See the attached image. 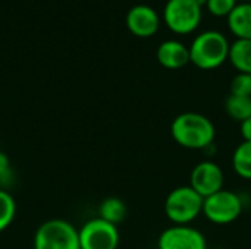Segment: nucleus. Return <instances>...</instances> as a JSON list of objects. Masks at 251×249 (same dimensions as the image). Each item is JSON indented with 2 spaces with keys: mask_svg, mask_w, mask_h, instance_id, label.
I'll use <instances>...</instances> for the list:
<instances>
[{
  "mask_svg": "<svg viewBox=\"0 0 251 249\" xmlns=\"http://www.w3.org/2000/svg\"><path fill=\"white\" fill-rule=\"evenodd\" d=\"M196 1H197V4H200L201 7H203V6H204L206 3H207V0H196Z\"/></svg>",
  "mask_w": 251,
  "mask_h": 249,
  "instance_id": "nucleus-22",
  "label": "nucleus"
},
{
  "mask_svg": "<svg viewBox=\"0 0 251 249\" xmlns=\"http://www.w3.org/2000/svg\"><path fill=\"white\" fill-rule=\"evenodd\" d=\"M171 135L178 145L187 150L207 151L215 144L216 128L207 116L196 112H185L172 120Z\"/></svg>",
  "mask_w": 251,
  "mask_h": 249,
  "instance_id": "nucleus-1",
  "label": "nucleus"
},
{
  "mask_svg": "<svg viewBox=\"0 0 251 249\" xmlns=\"http://www.w3.org/2000/svg\"><path fill=\"white\" fill-rule=\"evenodd\" d=\"M228 59L238 72L251 75V40L237 38L231 43Z\"/></svg>",
  "mask_w": 251,
  "mask_h": 249,
  "instance_id": "nucleus-13",
  "label": "nucleus"
},
{
  "mask_svg": "<svg viewBox=\"0 0 251 249\" xmlns=\"http://www.w3.org/2000/svg\"><path fill=\"white\" fill-rule=\"evenodd\" d=\"M34 249H81L79 233L66 220H47L35 232Z\"/></svg>",
  "mask_w": 251,
  "mask_h": 249,
  "instance_id": "nucleus-4",
  "label": "nucleus"
},
{
  "mask_svg": "<svg viewBox=\"0 0 251 249\" xmlns=\"http://www.w3.org/2000/svg\"><path fill=\"white\" fill-rule=\"evenodd\" d=\"M243 1H251V0H243Z\"/></svg>",
  "mask_w": 251,
  "mask_h": 249,
  "instance_id": "nucleus-23",
  "label": "nucleus"
},
{
  "mask_svg": "<svg viewBox=\"0 0 251 249\" xmlns=\"http://www.w3.org/2000/svg\"><path fill=\"white\" fill-rule=\"evenodd\" d=\"M232 169L240 178L246 181H251V142L243 141L234 150Z\"/></svg>",
  "mask_w": 251,
  "mask_h": 249,
  "instance_id": "nucleus-15",
  "label": "nucleus"
},
{
  "mask_svg": "<svg viewBox=\"0 0 251 249\" xmlns=\"http://www.w3.org/2000/svg\"><path fill=\"white\" fill-rule=\"evenodd\" d=\"M157 249H207V241L190 225H172L160 233Z\"/></svg>",
  "mask_w": 251,
  "mask_h": 249,
  "instance_id": "nucleus-8",
  "label": "nucleus"
},
{
  "mask_svg": "<svg viewBox=\"0 0 251 249\" xmlns=\"http://www.w3.org/2000/svg\"><path fill=\"white\" fill-rule=\"evenodd\" d=\"M229 45L228 38L221 31H203L190 45V62L201 70L218 69L228 60Z\"/></svg>",
  "mask_w": 251,
  "mask_h": 249,
  "instance_id": "nucleus-2",
  "label": "nucleus"
},
{
  "mask_svg": "<svg viewBox=\"0 0 251 249\" xmlns=\"http://www.w3.org/2000/svg\"><path fill=\"white\" fill-rule=\"evenodd\" d=\"M243 213V200L238 194L222 189L207 198L203 203L204 217L218 226L234 223Z\"/></svg>",
  "mask_w": 251,
  "mask_h": 249,
  "instance_id": "nucleus-6",
  "label": "nucleus"
},
{
  "mask_svg": "<svg viewBox=\"0 0 251 249\" xmlns=\"http://www.w3.org/2000/svg\"><path fill=\"white\" fill-rule=\"evenodd\" d=\"M231 32L241 40H251V1H241L226 16Z\"/></svg>",
  "mask_w": 251,
  "mask_h": 249,
  "instance_id": "nucleus-12",
  "label": "nucleus"
},
{
  "mask_svg": "<svg viewBox=\"0 0 251 249\" xmlns=\"http://www.w3.org/2000/svg\"><path fill=\"white\" fill-rule=\"evenodd\" d=\"M125 216H126V205L121 198L109 197L99 207V217L115 226L119 225L125 219Z\"/></svg>",
  "mask_w": 251,
  "mask_h": 249,
  "instance_id": "nucleus-14",
  "label": "nucleus"
},
{
  "mask_svg": "<svg viewBox=\"0 0 251 249\" xmlns=\"http://www.w3.org/2000/svg\"><path fill=\"white\" fill-rule=\"evenodd\" d=\"M128 29L141 38L154 35L160 28V16L157 10L149 4H135L126 13Z\"/></svg>",
  "mask_w": 251,
  "mask_h": 249,
  "instance_id": "nucleus-10",
  "label": "nucleus"
},
{
  "mask_svg": "<svg viewBox=\"0 0 251 249\" xmlns=\"http://www.w3.org/2000/svg\"><path fill=\"white\" fill-rule=\"evenodd\" d=\"M156 57L163 68L176 70L190 63V47L178 40H166L159 44Z\"/></svg>",
  "mask_w": 251,
  "mask_h": 249,
  "instance_id": "nucleus-11",
  "label": "nucleus"
},
{
  "mask_svg": "<svg viewBox=\"0 0 251 249\" xmlns=\"http://www.w3.org/2000/svg\"><path fill=\"white\" fill-rule=\"evenodd\" d=\"M216 249H219V248H216Z\"/></svg>",
  "mask_w": 251,
  "mask_h": 249,
  "instance_id": "nucleus-24",
  "label": "nucleus"
},
{
  "mask_svg": "<svg viewBox=\"0 0 251 249\" xmlns=\"http://www.w3.org/2000/svg\"><path fill=\"white\" fill-rule=\"evenodd\" d=\"M15 214H16V203L13 197L7 191L0 189V233L12 225Z\"/></svg>",
  "mask_w": 251,
  "mask_h": 249,
  "instance_id": "nucleus-17",
  "label": "nucleus"
},
{
  "mask_svg": "<svg viewBox=\"0 0 251 249\" xmlns=\"http://www.w3.org/2000/svg\"><path fill=\"white\" fill-rule=\"evenodd\" d=\"M78 233L81 249H118L121 241L118 227L100 217L85 222Z\"/></svg>",
  "mask_w": 251,
  "mask_h": 249,
  "instance_id": "nucleus-7",
  "label": "nucleus"
},
{
  "mask_svg": "<svg viewBox=\"0 0 251 249\" xmlns=\"http://www.w3.org/2000/svg\"><path fill=\"white\" fill-rule=\"evenodd\" d=\"M206 6L215 16H228L237 6V0H207Z\"/></svg>",
  "mask_w": 251,
  "mask_h": 249,
  "instance_id": "nucleus-19",
  "label": "nucleus"
},
{
  "mask_svg": "<svg viewBox=\"0 0 251 249\" xmlns=\"http://www.w3.org/2000/svg\"><path fill=\"white\" fill-rule=\"evenodd\" d=\"M231 94L232 95H240V97H251V75L250 73H241L238 72L229 85Z\"/></svg>",
  "mask_w": 251,
  "mask_h": 249,
  "instance_id": "nucleus-18",
  "label": "nucleus"
},
{
  "mask_svg": "<svg viewBox=\"0 0 251 249\" xmlns=\"http://www.w3.org/2000/svg\"><path fill=\"white\" fill-rule=\"evenodd\" d=\"M240 134L243 136V141L251 142V117L240 123Z\"/></svg>",
  "mask_w": 251,
  "mask_h": 249,
  "instance_id": "nucleus-21",
  "label": "nucleus"
},
{
  "mask_svg": "<svg viewBox=\"0 0 251 249\" xmlns=\"http://www.w3.org/2000/svg\"><path fill=\"white\" fill-rule=\"evenodd\" d=\"M10 176H12V169H10L9 157L0 151V183L4 185L10 182Z\"/></svg>",
  "mask_w": 251,
  "mask_h": 249,
  "instance_id": "nucleus-20",
  "label": "nucleus"
},
{
  "mask_svg": "<svg viewBox=\"0 0 251 249\" xmlns=\"http://www.w3.org/2000/svg\"><path fill=\"white\" fill-rule=\"evenodd\" d=\"M224 182V170L218 163L210 160H204L196 164L190 175V186L203 198H207L222 191Z\"/></svg>",
  "mask_w": 251,
  "mask_h": 249,
  "instance_id": "nucleus-9",
  "label": "nucleus"
},
{
  "mask_svg": "<svg viewBox=\"0 0 251 249\" xmlns=\"http://www.w3.org/2000/svg\"><path fill=\"white\" fill-rule=\"evenodd\" d=\"M225 112L232 120L238 123L244 122L246 119L251 117V97L229 94V97L225 100Z\"/></svg>",
  "mask_w": 251,
  "mask_h": 249,
  "instance_id": "nucleus-16",
  "label": "nucleus"
},
{
  "mask_svg": "<svg viewBox=\"0 0 251 249\" xmlns=\"http://www.w3.org/2000/svg\"><path fill=\"white\" fill-rule=\"evenodd\" d=\"M163 21L175 34H191L200 25L201 6L196 0H168L163 7Z\"/></svg>",
  "mask_w": 251,
  "mask_h": 249,
  "instance_id": "nucleus-5",
  "label": "nucleus"
},
{
  "mask_svg": "<svg viewBox=\"0 0 251 249\" xmlns=\"http://www.w3.org/2000/svg\"><path fill=\"white\" fill-rule=\"evenodd\" d=\"M204 198L190 185L172 189L165 200V214L174 225H190L203 214Z\"/></svg>",
  "mask_w": 251,
  "mask_h": 249,
  "instance_id": "nucleus-3",
  "label": "nucleus"
}]
</instances>
